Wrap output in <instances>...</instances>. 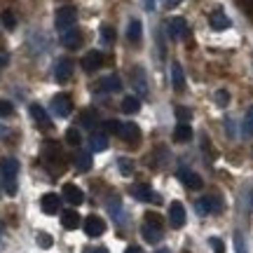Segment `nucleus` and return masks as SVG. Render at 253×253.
I'll return each instance as SVG.
<instances>
[{
    "label": "nucleus",
    "mask_w": 253,
    "mask_h": 253,
    "mask_svg": "<svg viewBox=\"0 0 253 253\" xmlns=\"http://www.w3.org/2000/svg\"><path fill=\"white\" fill-rule=\"evenodd\" d=\"M0 176L5 183V192L7 195H17V176H19V162L14 157H5L0 162Z\"/></svg>",
    "instance_id": "f257e3e1"
},
{
    "label": "nucleus",
    "mask_w": 253,
    "mask_h": 253,
    "mask_svg": "<svg viewBox=\"0 0 253 253\" xmlns=\"http://www.w3.org/2000/svg\"><path fill=\"white\" fill-rule=\"evenodd\" d=\"M75 21H78V12H75V7H61L54 17V26L63 33V31H68V28L75 26Z\"/></svg>",
    "instance_id": "f03ea898"
},
{
    "label": "nucleus",
    "mask_w": 253,
    "mask_h": 253,
    "mask_svg": "<svg viewBox=\"0 0 253 253\" xmlns=\"http://www.w3.org/2000/svg\"><path fill=\"white\" fill-rule=\"evenodd\" d=\"M84 232H87V237H101L103 232H106V220L99 216H87L84 218Z\"/></svg>",
    "instance_id": "7ed1b4c3"
},
{
    "label": "nucleus",
    "mask_w": 253,
    "mask_h": 253,
    "mask_svg": "<svg viewBox=\"0 0 253 253\" xmlns=\"http://www.w3.org/2000/svg\"><path fill=\"white\" fill-rule=\"evenodd\" d=\"M52 110H54L56 118H68L71 110H73L71 99H68L66 94H56L54 99H52Z\"/></svg>",
    "instance_id": "20e7f679"
},
{
    "label": "nucleus",
    "mask_w": 253,
    "mask_h": 253,
    "mask_svg": "<svg viewBox=\"0 0 253 253\" xmlns=\"http://www.w3.org/2000/svg\"><path fill=\"white\" fill-rule=\"evenodd\" d=\"M118 136L126 143H138L141 141V126L134 125V122H125V125L120 126Z\"/></svg>",
    "instance_id": "39448f33"
},
{
    "label": "nucleus",
    "mask_w": 253,
    "mask_h": 253,
    "mask_svg": "<svg viewBox=\"0 0 253 253\" xmlns=\"http://www.w3.org/2000/svg\"><path fill=\"white\" fill-rule=\"evenodd\" d=\"M40 209L45 211L47 216H54V213H59V209H61V197L54 195V192H47L40 199Z\"/></svg>",
    "instance_id": "423d86ee"
},
{
    "label": "nucleus",
    "mask_w": 253,
    "mask_h": 253,
    "mask_svg": "<svg viewBox=\"0 0 253 253\" xmlns=\"http://www.w3.org/2000/svg\"><path fill=\"white\" fill-rule=\"evenodd\" d=\"M176 178H178V181H181L185 188H190V190L202 188V178H199V173L190 171V169H178V171H176Z\"/></svg>",
    "instance_id": "0eeeda50"
},
{
    "label": "nucleus",
    "mask_w": 253,
    "mask_h": 253,
    "mask_svg": "<svg viewBox=\"0 0 253 253\" xmlns=\"http://www.w3.org/2000/svg\"><path fill=\"white\" fill-rule=\"evenodd\" d=\"M63 199L73 204V207H80L82 202H84V192H82L78 185H73V183H66L63 185Z\"/></svg>",
    "instance_id": "6e6552de"
},
{
    "label": "nucleus",
    "mask_w": 253,
    "mask_h": 253,
    "mask_svg": "<svg viewBox=\"0 0 253 253\" xmlns=\"http://www.w3.org/2000/svg\"><path fill=\"white\" fill-rule=\"evenodd\" d=\"M101 66H103V54H101V52H96V49L87 52V54H84V59H82V68H84V73L99 71Z\"/></svg>",
    "instance_id": "1a4fd4ad"
},
{
    "label": "nucleus",
    "mask_w": 253,
    "mask_h": 253,
    "mask_svg": "<svg viewBox=\"0 0 253 253\" xmlns=\"http://www.w3.org/2000/svg\"><path fill=\"white\" fill-rule=\"evenodd\" d=\"M216 211H220V199L218 197L197 199V213L199 216H209V213H216Z\"/></svg>",
    "instance_id": "9d476101"
},
{
    "label": "nucleus",
    "mask_w": 253,
    "mask_h": 253,
    "mask_svg": "<svg viewBox=\"0 0 253 253\" xmlns=\"http://www.w3.org/2000/svg\"><path fill=\"white\" fill-rule=\"evenodd\" d=\"M230 17H227L223 9H213L211 14H209V26L213 28V31H225V28H230Z\"/></svg>",
    "instance_id": "9b49d317"
},
{
    "label": "nucleus",
    "mask_w": 253,
    "mask_h": 253,
    "mask_svg": "<svg viewBox=\"0 0 253 253\" xmlns=\"http://www.w3.org/2000/svg\"><path fill=\"white\" fill-rule=\"evenodd\" d=\"M61 45L68 47V49H78L82 45V33L78 28H68V31H63L61 33Z\"/></svg>",
    "instance_id": "f8f14e48"
},
{
    "label": "nucleus",
    "mask_w": 253,
    "mask_h": 253,
    "mask_svg": "<svg viewBox=\"0 0 253 253\" xmlns=\"http://www.w3.org/2000/svg\"><path fill=\"white\" fill-rule=\"evenodd\" d=\"M169 220H171L173 227L185 225V207H183L181 202H171V207H169Z\"/></svg>",
    "instance_id": "ddd939ff"
},
{
    "label": "nucleus",
    "mask_w": 253,
    "mask_h": 253,
    "mask_svg": "<svg viewBox=\"0 0 253 253\" xmlns=\"http://www.w3.org/2000/svg\"><path fill=\"white\" fill-rule=\"evenodd\" d=\"M71 75H73V61L71 59H59V61H56V68H54L56 82L71 80Z\"/></svg>",
    "instance_id": "4468645a"
},
{
    "label": "nucleus",
    "mask_w": 253,
    "mask_h": 253,
    "mask_svg": "<svg viewBox=\"0 0 253 253\" xmlns=\"http://www.w3.org/2000/svg\"><path fill=\"white\" fill-rule=\"evenodd\" d=\"M169 33H171L173 40H181V38L188 36V21L181 17H173L169 21Z\"/></svg>",
    "instance_id": "2eb2a0df"
},
{
    "label": "nucleus",
    "mask_w": 253,
    "mask_h": 253,
    "mask_svg": "<svg viewBox=\"0 0 253 253\" xmlns=\"http://www.w3.org/2000/svg\"><path fill=\"white\" fill-rule=\"evenodd\" d=\"M131 195H134L136 199H141V202H155V204L160 202V197L150 190V185H134V188H131Z\"/></svg>",
    "instance_id": "dca6fc26"
},
{
    "label": "nucleus",
    "mask_w": 253,
    "mask_h": 253,
    "mask_svg": "<svg viewBox=\"0 0 253 253\" xmlns=\"http://www.w3.org/2000/svg\"><path fill=\"white\" fill-rule=\"evenodd\" d=\"M28 113H31V118L36 120L38 125L42 126H52V122H49V115H47V110L40 106V103H31V108H28Z\"/></svg>",
    "instance_id": "f3484780"
},
{
    "label": "nucleus",
    "mask_w": 253,
    "mask_h": 253,
    "mask_svg": "<svg viewBox=\"0 0 253 253\" xmlns=\"http://www.w3.org/2000/svg\"><path fill=\"white\" fill-rule=\"evenodd\" d=\"M89 148L94 153H103L106 148H108V136L103 134V131H94L89 136Z\"/></svg>",
    "instance_id": "a211bd4d"
},
{
    "label": "nucleus",
    "mask_w": 253,
    "mask_h": 253,
    "mask_svg": "<svg viewBox=\"0 0 253 253\" xmlns=\"http://www.w3.org/2000/svg\"><path fill=\"white\" fill-rule=\"evenodd\" d=\"M131 82H134L136 91L145 96V91H148V82H145V73H143V68H138V66H136L134 71H131Z\"/></svg>",
    "instance_id": "6ab92c4d"
},
{
    "label": "nucleus",
    "mask_w": 253,
    "mask_h": 253,
    "mask_svg": "<svg viewBox=\"0 0 253 253\" xmlns=\"http://www.w3.org/2000/svg\"><path fill=\"white\" fill-rule=\"evenodd\" d=\"M141 235H143V239L148 244H157V242L162 239V227H153L145 223V225L141 227Z\"/></svg>",
    "instance_id": "aec40b11"
},
{
    "label": "nucleus",
    "mask_w": 253,
    "mask_h": 253,
    "mask_svg": "<svg viewBox=\"0 0 253 253\" xmlns=\"http://www.w3.org/2000/svg\"><path fill=\"white\" fill-rule=\"evenodd\" d=\"M61 225L66 227V230H75V227H80V216H78V211H73V209L63 211L61 213Z\"/></svg>",
    "instance_id": "412c9836"
},
{
    "label": "nucleus",
    "mask_w": 253,
    "mask_h": 253,
    "mask_svg": "<svg viewBox=\"0 0 253 253\" xmlns=\"http://www.w3.org/2000/svg\"><path fill=\"white\" fill-rule=\"evenodd\" d=\"M42 157H45L49 164H54V162H61V150H59V145L56 143H45V148H42Z\"/></svg>",
    "instance_id": "4be33fe9"
},
{
    "label": "nucleus",
    "mask_w": 253,
    "mask_h": 253,
    "mask_svg": "<svg viewBox=\"0 0 253 253\" xmlns=\"http://www.w3.org/2000/svg\"><path fill=\"white\" fill-rule=\"evenodd\" d=\"M99 87L103 91H120L122 89V80H120L118 75H108V78H103L99 82Z\"/></svg>",
    "instance_id": "5701e85b"
},
{
    "label": "nucleus",
    "mask_w": 253,
    "mask_h": 253,
    "mask_svg": "<svg viewBox=\"0 0 253 253\" xmlns=\"http://www.w3.org/2000/svg\"><path fill=\"white\" fill-rule=\"evenodd\" d=\"M141 33H143L141 21H138V19H131V21H129V28H126V38H129V42H138V40H141Z\"/></svg>",
    "instance_id": "b1692460"
},
{
    "label": "nucleus",
    "mask_w": 253,
    "mask_h": 253,
    "mask_svg": "<svg viewBox=\"0 0 253 253\" xmlns=\"http://www.w3.org/2000/svg\"><path fill=\"white\" fill-rule=\"evenodd\" d=\"M171 82H173V89H183V84H185V75H183V68L181 63H171Z\"/></svg>",
    "instance_id": "393cba45"
},
{
    "label": "nucleus",
    "mask_w": 253,
    "mask_h": 253,
    "mask_svg": "<svg viewBox=\"0 0 253 253\" xmlns=\"http://www.w3.org/2000/svg\"><path fill=\"white\" fill-rule=\"evenodd\" d=\"M192 138V129L188 122H178V126L173 129V141H190Z\"/></svg>",
    "instance_id": "a878e982"
},
{
    "label": "nucleus",
    "mask_w": 253,
    "mask_h": 253,
    "mask_svg": "<svg viewBox=\"0 0 253 253\" xmlns=\"http://www.w3.org/2000/svg\"><path fill=\"white\" fill-rule=\"evenodd\" d=\"M91 155L89 153H78L75 155V167H78V171H89L91 169Z\"/></svg>",
    "instance_id": "bb28decb"
},
{
    "label": "nucleus",
    "mask_w": 253,
    "mask_h": 253,
    "mask_svg": "<svg viewBox=\"0 0 253 253\" xmlns=\"http://www.w3.org/2000/svg\"><path fill=\"white\" fill-rule=\"evenodd\" d=\"M120 108L125 110V113H129V115H134V113H138L141 103H138V99H136V96H125V99H122V103H120Z\"/></svg>",
    "instance_id": "cd10ccee"
},
{
    "label": "nucleus",
    "mask_w": 253,
    "mask_h": 253,
    "mask_svg": "<svg viewBox=\"0 0 253 253\" xmlns=\"http://www.w3.org/2000/svg\"><path fill=\"white\" fill-rule=\"evenodd\" d=\"M118 167H120V173H122V176H131V173H134V162L126 160V157H120Z\"/></svg>",
    "instance_id": "c85d7f7f"
},
{
    "label": "nucleus",
    "mask_w": 253,
    "mask_h": 253,
    "mask_svg": "<svg viewBox=\"0 0 253 253\" xmlns=\"http://www.w3.org/2000/svg\"><path fill=\"white\" fill-rule=\"evenodd\" d=\"M0 24H2L5 28H14V26H17V17H14L9 9H5V12L0 14Z\"/></svg>",
    "instance_id": "c756f323"
},
{
    "label": "nucleus",
    "mask_w": 253,
    "mask_h": 253,
    "mask_svg": "<svg viewBox=\"0 0 253 253\" xmlns=\"http://www.w3.org/2000/svg\"><path fill=\"white\" fill-rule=\"evenodd\" d=\"M96 125V113L94 110H84L80 115V126H94Z\"/></svg>",
    "instance_id": "7c9ffc66"
},
{
    "label": "nucleus",
    "mask_w": 253,
    "mask_h": 253,
    "mask_svg": "<svg viewBox=\"0 0 253 253\" xmlns=\"http://www.w3.org/2000/svg\"><path fill=\"white\" fill-rule=\"evenodd\" d=\"M66 143H71V145H80L82 143V136L75 126H71V129L66 131Z\"/></svg>",
    "instance_id": "2f4dec72"
},
{
    "label": "nucleus",
    "mask_w": 253,
    "mask_h": 253,
    "mask_svg": "<svg viewBox=\"0 0 253 253\" xmlns=\"http://www.w3.org/2000/svg\"><path fill=\"white\" fill-rule=\"evenodd\" d=\"M244 136H253V108L246 110V115H244Z\"/></svg>",
    "instance_id": "473e14b6"
},
{
    "label": "nucleus",
    "mask_w": 253,
    "mask_h": 253,
    "mask_svg": "<svg viewBox=\"0 0 253 253\" xmlns=\"http://www.w3.org/2000/svg\"><path fill=\"white\" fill-rule=\"evenodd\" d=\"M38 246L40 249H52V244H54V239H52V235H47V232H38Z\"/></svg>",
    "instance_id": "72a5a7b5"
},
{
    "label": "nucleus",
    "mask_w": 253,
    "mask_h": 253,
    "mask_svg": "<svg viewBox=\"0 0 253 253\" xmlns=\"http://www.w3.org/2000/svg\"><path fill=\"white\" fill-rule=\"evenodd\" d=\"M101 40H103L106 45H113V42H115V31L110 26H101Z\"/></svg>",
    "instance_id": "f704fd0d"
},
{
    "label": "nucleus",
    "mask_w": 253,
    "mask_h": 253,
    "mask_svg": "<svg viewBox=\"0 0 253 253\" xmlns=\"http://www.w3.org/2000/svg\"><path fill=\"white\" fill-rule=\"evenodd\" d=\"M145 223L153 227H162V216L155 213V211H148V213H145Z\"/></svg>",
    "instance_id": "c9c22d12"
},
{
    "label": "nucleus",
    "mask_w": 253,
    "mask_h": 253,
    "mask_svg": "<svg viewBox=\"0 0 253 253\" xmlns=\"http://www.w3.org/2000/svg\"><path fill=\"white\" fill-rule=\"evenodd\" d=\"M235 251L237 253H249L246 251V242H244V235H242V232H235Z\"/></svg>",
    "instance_id": "e433bc0d"
},
{
    "label": "nucleus",
    "mask_w": 253,
    "mask_h": 253,
    "mask_svg": "<svg viewBox=\"0 0 253 253\" xmlns=\"http://www.w3.org/2000/svg\"><path fill=\"white\" fill-rule=\"evenodd\" d=\"M216 103L220 106V108H225L227 103H230V94H227L225 89H218L216 91Z\"/></svg>",
    "instance_id": "4c0bfd02"
},
{
    "label": "nucleus",
    "mask_w": 253,
    "mask_h": 253,
    "mask_svg": "<svg viewBox=\"0 0 253 253\" xmlns=\"http://www.w3.org/2000/svg\"><path fill=\"white\" fill-rule=\"evenodd\" d=\"M209 244H211L213 253H225V244H223V239H218V237H211V239H209Z\"/></svg>",
    "instance_id": "58836bf2"
},
{
    "label": "nucleus",
    "mask_w": 253,
    "mask_h": 253,
    "mask_svg": "<svg viewBox=\"0 0 253 253\" xmlns=\"http://www.w3.org/2000/svg\"><path fill=\"white\" fill-rule=\"evenodd\" d=\"M12 103L9 101H5V99H0V118H9L12 115Z\"/></svg>",
    "instance_id": "ea45409f"
},
{
    "label": "nucleus",
    "mask_w": 253,
    "mask_h": 253,
    "mask_svg": "<svg viewBox=\"0 0 253 253\" xmlns=\"http://www.w3.org/2000/svg\"><path fill=\"white\" fill-rule=\"evenodd\" d=\"M176 118H178V122H188V120L192 118V113H190L185 106H178V108H176Z\"/></svg>",
    "instance_id": "a19ab883"
},
{
    "label": "nucleus",
    "mask_w": 253,
    "mask_h": 253,
    "mask_svg": "<svg viewBox=\"0 0 253 253\" xmlns=\"http://www.w3.org/2000/svg\"><path fill=\"white\" fill-rule=\"evenodd\" d=\"M120 126H122V122H118V120H108V122H106V131H110V134H118Z\"/></svg>",
    "instance_id": "79ce46f5"
},
{
    "label": "nucleus",
    "mask_w": 253,
    "mask_h": 253,
    "mask_svg": "<svg viewBox=\"0 0 253 253\" xmlns=\"http://www.w3.org/2000/svg\"><path fill=\"white\" fill-rule=\"evenodd\" d=\"M84 253H108V249H103V246H94V249H84Z\"/></svg>",
    "instance_id": "37998d69"
},
{
    "label": "nucleus",
    "mask_w": 253,
    "mask_h": 253,
    "mask_svg": "<svg viewBox=\"0 0 253 253\" xmlns=\"http://www.w3.org/2000/svg\"><path fill=\"white\" fill-rule=\"evenodd\" d=\"M125 253H143V251H141V246H129Z\"/></svg>",
    "instance_id": "c03bdc74"
},
{
    "label": "nucleus",
    "mask_w": 253,
    "mask_h": 253,
    "mask_svg": "<svg viewBox=\"0 0 253 253\" xmlns=\"http://www.w3.org/2000/svg\"><path fill=\"white\" fill-rule=\"evenodd\" d=\"M178 2H181V0H164V5H167V7H176Z\"/></svg>",
    "instance_id": "a18cd8bd"
},
{
    "label": "nucleus",
    "mask_w": 253,
    "mask_h": 253,
    "mask_svg": "<svg viewBox=\"0 0 253 253\" xmlns=\"http://www.w3.org/2000/svg\"><path fill=\"white\" fill-rule=\"evenodd\" d=\"M157 253H171V251H169V249H162V251H157Z\"/></svg>",
    "instance_id": "49530a36"
},
{
    "label": "nucleus",
    "mask_w": 253,
    "mask_h": 253,
    "mask_svg": "<svg viewBox=\"0 0 253 253\" xmlns=\"http://www.w3.org/2000/svg\"><path fill=\"white\" fill-rule=\"evenodd\" d=\"M0 232H2V223H0Z\"/></svg>",
    "instance_id": "de8ad7c7"
}]
</instances>
